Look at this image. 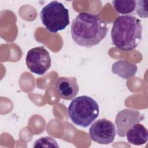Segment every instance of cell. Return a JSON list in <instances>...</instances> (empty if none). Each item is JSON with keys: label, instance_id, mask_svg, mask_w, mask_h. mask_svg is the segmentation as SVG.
Masks as SVG:
<instances>
[{"label": "cell", "instance_id": "1", "mask_svg": "<svg viewBox=\"0 0 148 148\" xmlns=\"http://www.w3.org/2000/svg\"><path fill=\"white\" fill-rule=\"evenodd\" d=\"M107 23L98 15L88 13H79L73 20L71 34L73 41L87 48L99 44L106 36Z\"/></svg>", "mask_w": 148, "mask_h": 148}, {"label": "cell", "instance_id": "2", "mask_svg": "<svg viewBox=\"0 0 148 148\" xmlns=\"http://www.w3.org/2000/svg\"><path fill=\"white\" fill-rule=\"evenodd\" d=\"M141 21L131 15L119 16L114 21L111 38L113 45L124 51H132L139 45L142 38Z\"/></svg>", "mask_w": 148, "mask_h": 148}, {"label": "cell", "instance_id": "3", "mask_svg": "<svg viewBox=\"0 0 148 148\" xmlns=\"http://www.w3.org/2000/svg\"><path fill=\"white\" fill-rule=\"evenodd\" d=\"M68 113L73 123L86 128L98 117L99 105L91 97L81 95L71 101L68 108Z\"/></svg>", "mask_w": 148, "mask_h": 148}, {"label": "cell", "instance_id": "4", "mask_svg": "<svg viewBox=\"0 0 148 148\" xmlns=\"http://www.w3.org/2000/svg\"><path fill=\"white\" fill-rule=\"evenodd\" d=\"M40 16L43 25L51 33L64 29L70 22L68 9L57 1L45 6L40 11Z\"/></svg>", "mask_w": 148, "mask_h": 148}, {"label": "cell", "instance_id": "5", "mask_svg": "<svg viewBox=\"0 0 148 148\" xmlns=\"http://www.w3.org/2000/svg\"><path fill=\"white\" fill-rule=\"evenodd\" d=\"M25 62L29 71L38 75L45 74L51 66L50 54L43 46L30 49L27 52Z\"/></svg>", "mask_w": 148, "mask_h": 148}, {"label": "cell", "instance_id": "6", "mask_svg": "<svg viewBox=\"0 0 148 148\" xmlns=\"http://www.w3.org/2000/svg\"><path fill=\"white\" fill-rule=\"evenodd\" d=\"M90 138L99 144L108 145L113 142L116 131L112 121L101 119L95 121L89 129Z\"/></svg>", "mask_w": 148, "mask_h": 148}, {"label": "cell", "instance_id": "7", "mask_svg": "<svg viewBox=\"0 0 148 148\" xmlns=\"http://www.w3.org/2000/svg\"><path fill=\"white\" fill-rule=\"evenodd\" d=\"M144 116L137 110L125 109L119 112L115 119L117 131L119 136H125L127 130L134 124L140 122Z\"/></svg>", "mask_w": 148, "mask_h": 148}, {"label": "cell", "instance_id": "8", "mask_svg": "<svg viewBox=\"0 0 148 148\" xmlns=\"http://www.w3.org/2000/svg\"><path fill=\"white\" fill-rule=\"evenodd\" d=\"M57 93L62 99L71 100L75 97L79 91V86L75 77H60L54 83Z\"/></svg>", "mask_w": 148, "mask_h": 148}, {"label": "cell", "instance_id": "9", "mask_svg": "<svg viewBox=\"0 0 148 148\" xmlns=\"http://www.w3.org/2000/svg\"><path fill=\"white\" fill-rule=\"evenodd\" d=\"M125 135L128 142L136 146L142 145L148 140L147 130L139 123L131 126L127 130Z\"/></svg>", "mask_w": 148, "mask_h": 148}, {"label": "cell", "instance_id": "10", "mask_svg": "<svg viewBox=\"0 0 148 148\" xmlns=\"http://www.w3.org/2000/svg\"><path fill=\"white\" fill-rule=\"evenodd\" d=\"M136 1H113L112 5L117 12L120 14L128 15L132 13L136 8Z\"/></svg>", "mask_w": 148, "mask_h": 148}, {"label": "cell", "instance_id": "11", "mask_svg": "<svg viewBox=\"0 0 148 148\" xmlns=\"http://www.w3.org/2000/svg\"><path fill=\"white\" fill-rule=\"evenodd\" d=\"M34 147H57L59 146L57 142L53 138L49 136H45L39 138L36 140L35 143Z\"/></svg>", "mask_w": 148, "mask_h": 148}, {"label": "cell", "instance_id": "12", "mask_svg": "<svg viewBox=\"0 0 148 148\" xmlns=\"http://www.w3.org/2000/svg\"><path fill=\"white\" fill-rule=\"evenodd\" d=\"M136 11L137 14L140 17L147 18L148 17L147 10V1H136Z\"/></svg>", "mask_w": 148, "mask_h": 148}]
</instances>
